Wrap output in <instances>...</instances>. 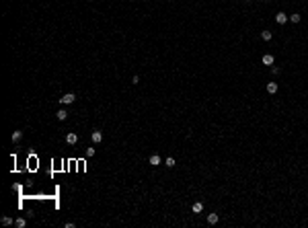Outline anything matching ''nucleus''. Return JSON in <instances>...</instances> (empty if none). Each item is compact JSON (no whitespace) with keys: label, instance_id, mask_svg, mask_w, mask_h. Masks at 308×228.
<instances>
[{"label":"nucleus","instance_id":"obj_15","mask_svg":"<svg viewBox=\"0 0 308 228\" xmlns=\"http://www.w3.org/2000/svg\"><path fill=\"white\" fill-rule=\"evenodd\" d=\"M25 224H27V222H25V220H23V218H19V220H14V226H17V228H25Z\"/></svg>","mask_w":308,"mask_h":228},{"label":"nucleus","instance_id":"obj_12","mask_svg":"<svg viewBox=\"0 0 308 228\" xmlns=\"http://www.w3.org/2000/svg\"><path fill=\"white\" fill-rule=\"evenodd\" d=\"M164 167H169V169H173V167H175V158H173V156H169V158H167V160H164Z\"/></svg>","mask_w":308,"mask_h":228},{"label":"nucleus","instance_id":"obj_14","mask_svg":"<svg viewBox=\"0 0 308 228\" xmlns=\"http://www.w3.org/2000/svg\"><path fill=\"white\" fill-rule=\"evenodd\" d=\"M261 37H263V41H271V37H273V35H271V31H263V33H261Z\"/></svg>","mask_w":308,"mask_h":228},{"label":"nucleus","instance_id":"obj_10","mask_svg":"<svg viewBox=\"0 0 308 228\" xmlns=\"http://www.w3.org/2000/svg\"><path fill=\"white\" fill-rule=\"evenodd\" d=\"M23 138V132L21 129H17V132H12V142H19Z\"/></svg>","mask_w":308,"mask_h":228},{"label":"nucleus","instance_id":"obj_13","mask_svg":"<svg viewBox=\"0 0 308 228\" xmlns=\"http://www.w3.org/2000/svg\"><path fill=\"white\" fill-rule=\"evenodd\" d=\"M0 222H2V226H12V218H8V216H4Z\"/></svg>","mask_w":308,"mask_h":228},{"label":"nucleus","instance_id":"obj_16","mask_svg":"<svg viewBox=\"0 0 308 228\" xmlns=\"http://www.w3.org/2000/svg\"><path fill=\"white\" fill-rule=\"evenodd\" d=\"M288 19H290L292 23H300V19H302V17H300L298 12H294V14H292V17H288Z\"/></svg>","mask_w":308,"mask_h":228},{"label":"nucleus","instance_id":"obj_7","mask_svg":"<svg viewBox=\"0 0 308 228\" xmlns=\"http://www.w3.org/2000/svg\"><path fill=\"white\" fill-rule=\"evenodd\" d=\"M218 220H220V218H218V214H207V224H209V226L218 224Z\"/></svg>","mask_w":308,"mask_h":228},{"label":"nucleus","instance_id":"obj_1","mask_svg":"<svg viewBox=\"0 0 308 228\" xmlns=\"http://www.w3.org/2000/svg\"><path fill=\"white\" fill-rule=\"evenodd\" d=\"M74 99H76V95H74V93H66V95H62L60 103H62V105H72V103H74Z\"/></svg>","mask_w":308,"mask_h":228},{"label":"nucleus","instance_id":"obj_5","mask_svg":"<svg viewBox=\"0 0 308 228\" xmlns=\"http://www.w3.org/2000/svg\"><path fill=\"white\" fill-rule=\"evenodd\" d=\"M277 88H279V86H277V82H267V93H269V95H275V93H277Z\"/></svg>","mask_w":308,"mask_h":228},{"label":"nucleus","instance_id":"obj_4","mask_svg":"<svg viewBox=\"0 0 308 228\" xmlns=\"http://www.w3.org/2000/svg\"><path fill=\"white\" fill-rule=\"evenodd\" d=\"M56 117H58V121H66V119H68V111H66V109H60V111L56 113Z\"/></svg>","mask_w":308,"mask_h":228},{"label":"nucleus","instance_id":"obj_2","mask_svg":"<svg viewBox=\"0 0 308 228\" xmlns=\"http://www.w3.org/2000/svg\"><path fill=\"white\" fill-rule=\"evenodd\" d=\"M90 140H92V144H99V142H103V132H101V129H94V132H90Z\"/></svg>","mask_w":308,"mask_h":228},{"label":"nucleus","instance_id":"obj_17","mask_svg":"<svg viewBox=\"0 0 308 228\" xmlns=\"http://www.w3.org/2000/svg\"><path fill=\"white\" fill-rule=\"evenodd\" d=\"M86 156H88V158L94 156V146H92V148H86Z\"/></svg>","mask_w":308,"mask_h":228},{"label":"nucleus","instance_id":"obj_8","mask_svg":"<svg viewBox=\"0 0 308 228\" xmlns=\"http://www.w3.org/2000/svg\"><path fill=\"white\" fill-rule=\"evenodd\" d=\"M148 163H150V165H152V167H158V165H160V156H158V154H152V156H150V160H148Z\"/></svg>","mask_w":308,"mask_h":228},{"label":"nucleus","instance_id":"obj_11","mask_svg":"<svg viewBox=\"0 0 308 228\" xmlns=\"http://www.w3.org/2000/svg\"><path fill=\"white\" fill-rule=\"evenodd\" d=\"M191 210H193L195 214H199V212L203 210V206H201V203H199V201H195V203H193V206H191Z\"/></svg>","mask_w":308,"mask_h":228},{"label":"nucleus","instance_id":"obj_3","mask_svg":"<svg viewBox=\"0 0 308 228\" xmlns=\"http://www.w3.org/2000/svg\"><path fill=\"white\" fill-rule=\"evenodd\" d=\"M288 21H290V19H288L286 12H277V14H275V23H277V25H286Z\"/></svg>","mask_w":308,"mask_h":228},{"label":"nucleus","instance_id":"obj_6","mask_svg":"<svg viewBox=\"0 0 308 228\" xmlns=\"http://www.w3.org/2000/svg\"><path fill=\"white\" fill-rule=\"evenodd\" d=\"M273 62H275V58H273L271 54H265V56H263V64H265V66H273Z\"/></svg>","mask_w":308,"mask_h":228},{"label":"nucleus","instance_id":"obj_9","mask_svg":"<svg viewBox=\"0 0 308 228\" xmlns=\"http://www.w3.org/2000/svg\"><path fill=\"white\" fill-rule=\"evenodd\" d=\"M66 142H68V144H76V142H78V136H76V134H68V136H66Z\"/></svg>","mask_w":308,"mask_h":228}]
</instances>
